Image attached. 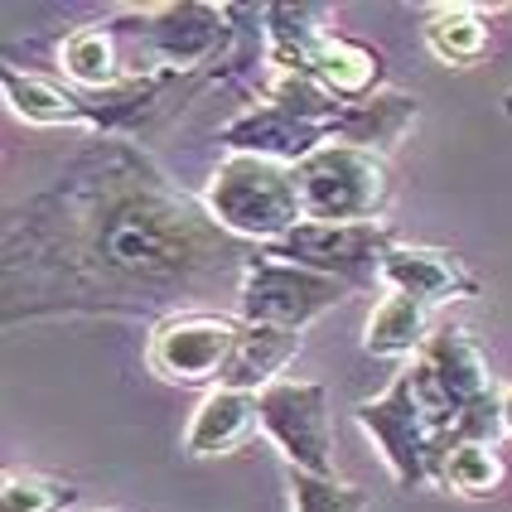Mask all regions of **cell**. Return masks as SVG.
<instances>
[{
  "label": "cell",
  "instance_id": "cell-22",
  "mask_svg": "<svg viewBox=\"0 0 512 512\" xmlns=\"http://www.w3.org/2000/svg\"><path fill=\"white\" fill-rule=\"evenodd\" d=\"M290 503L295 512H368V493L339 484V479H314V474L290 469Z\"/></svg>",
  "mask_w": 512,
  "mask_h": 512
},
{
  "label": "cell",
  "instance_id": "cell-3",
  "mask_svg": "<svg viewBox=\"0 0 512 512\" xmlns=\"http://www.w3.org/2000/svg\"><path fill=\"white\" fill-rule=\"evenodd\" d=\"M295 189L305 223H377L392 199L387 160L339 141H324L310 160L295 165Z\"/></svg>",
  "mask_w": 512,
  "mask_h": 512
},
{
  "label": "cell",
  "instance_id": "cell-7",
  "mask_svg": "<svg viewBox=\"0 0 512 512\" xmlns=\"http://www.w3.org/2000/svg\"><path fill=\"white\" fill-rule=\"evenodd\" d=\"M353 421L372 435V445L382 450V464L392 469L397 488H426L430 484V450H435V426L430 411L416 397L411 372L401 368L397 382L382 392L377 401H363L353 411Z\"/></svg>",
  "mask_w": 512,
  "mask_h": 512
},
{
  "label": "cell",
  "instance_id": "cell-23",
  "mask_svg": "<svg viewBox=\"0 0 512 512\" xmlns=\"http://www.w3.org/2000/svg\"><path fill=\"white\" fill-rule=\"evenodd\" d=\"M73 503V488L44 474H5L0 512H63Z\"/></svg>",
  "mask_w": 512,
  "mask_h": 512
},
{
  "label": "cell",
  "instance_id": "cell-17",
  "mask_svg": "<svg viewBox=\"0 0 512 512\" xmlns=\"http://www.w3.org/2000/svg\"><path fill=\"white\" fill-rule=\"evenodd\" d=\"M58 68L87 92H107L121 83V49H116L107 25H83L73 29L58 49Z\"/></svg>",
  "mask_w": 512,
  "mask_h": 512
},
{
  "label": "cell",
  "instance_id": "cell-13",
  "mask_svg": "<svg viewBox=\"0 0 512 512\" xmlns=\"http://www.w3.org/2000/svg\"><path fill=\"white\" fill-rule=\"evenodd\" d=\"M411 121H416V97H406V92H377V97H363V102H348L343 107V116L329 126V141L387 155Z\"/></svg>",
  "mask_w": 512,
  "mask_h": 512
},
{
  "label": "cell",
  "instance_id": "cell-14",
  "mask_svg": "<svg viewBox=\"0 0 512 512\" xmlns=\"http://www.w3.org/2000/svg\"><path fill=\"white\" fill-rule=\"evenodd\" d=\"M300 353V334L290 329H271V324H242V339H237V353H232L228 372L218 387H232V392H266L271 382H281V368Z\"/></svg>",
  "mask_w": 512,
  "mask_h": 512
},
{
  "label": "cell",
  "instance_id": "cell-11",
  "mask_svg": "<svg viewBox=\"0 0 512 512\" xmlns=\"http://www.w3.org/2000/svg\"><path fill=\"white\" fill-rule=\"evenodd\" d=\"M416 358L435 372V382L445 387V397L459 406V416H464L474 401L493 397V372H488L479 343L469 339L464 329H435Z\"/></svg>",
  "mask_w": 512,
  "mask_h": 512
},
{
  "label": "cell",
  "instance_id": "cell-18",
  "mask_svg": "<svg viewBox=\"0 0 512 512\" xmlns=\"http://www.w3.org/2000/svg\"><path fill=\"white\" fill-rule=\"evenodd\" d=\"M266 102L281 107L285 116H295V121H305V126H319V131H329L343 116V107H348V102L334 97L314 73H271Z\"/></svg>",
  "mask_w": 512,
  "mask_h": 512
},
{
  "label": "cell",
  "instance_id": "cell-5",
  "mask_svg": "<svg viewBox=\"0 0 512 512\" xmlns=\"http://www.w3.org/2000/svg\"><path fill=\"white\" fill-rule=\"evenodd\" d=\"M256 421L295 474L334 479V426L324 382H271L266 392H256Z\"/></svg>",
  "mask_w": 512,
  "mask_h": 512
},
{
  "label": "cell",
  "instance_id": "cell-24",
  "mask_svg": "<svg viewBox=\"0 0 512 512\" xmlns=\"http://www.w3.org/2000/svg\"><path fill=\"white\" fill-rule=\"evenodd\" d=\"M498 406H503V430H512V387L498 397Z\"/></svg>",
  "mask_w": 512,
  "mask_h": 512
},
{
  "label": "cell",
  "instance_id": "cell-9",
  "mask_svg": "<svg viewBox=\"0 0 512 512\" xmlns=\"http://www.w3.org/2000/svg\"><path fill=\"white\" fill-rule=\"evenodd\" d=\"M218 141L228 145V155H256V160H276V165H300L310 160L319 145L329 141V131L319 126H305L295 116H285L281 107H252V112L232 116L228 126L218 131Z\"/></svg>",
  "mask_w": 512,
  "mask_h": 512
},
{
  "label": "cell",
  "instance_id": "cell-20",
  "mask_svg": "<svg viewBox=\"0 0 512 512\" xmlns=\"http://www.w3.org/2000/svg\"><path fill=\"white\" fill-rule=\"evenodd\" d=\"M5 97H10V107L34 121V126H68V121H83V102H78V92H63V87L44 83V78H29L20 68H5Z\"/></svg>",
  "mask_w": 512,
  "mask_h": 512
},
{
  "label": "cell",
  "instance_id": "cell-12",
  "mask_svg": "<svg viewBox=\"0 0 512 512\" xmlns=\"http://www.w3.org/2000/svg\"><path fill=\"white\" fill-rule=\"evenodd\" d=\"M256 421V397L252 392H232V387H213L208 397L199 401L194 421L184 430V450L194 459H208V455H228L237 450L247 435H252Z\"/></svg>",
  "mask_w": 512,
  "mask_h": 512
},
{
  "label": "cell",
  "instance_id": "cell-15",
  "mask_svg": "<svg viewBox=\"0 0 512 512\" xmlns=\"http://www.w3.org/2000/svg\"><path fill=\"white\" fill-rule=\"evenodd\" d=\"M426 324H430V310L421 300L411 295H382L377 310L368 314V329H363V348L372 358H411L426 348Z\"/></svg>",
  "mask_w": 512,
  "mask_h": 512
},
{
  "label": "cell",
  "instance_id": "cell-10",
  "mask_svg": "<svg viewBox=\"0 0 512 512\" xmlns=\"http://www.w3.org/2000/svg\"><path fill=\"white\" fill-rule=\"evenodd\" d=\"M382 285L421 300L426 310L445 305V300H464L474 290L469 271L459 266V256L435 252V247H392L387 261H382Z\"/></svg>",
  "mask_w": 512,
  "mask_h": 512
},
{
  "label": "cell",
  "instance_id": "cell-1",
  "mask_svg": "<svg viewBox=\"0 0 512 512\" xmlns=\"http://www.w3.org/2000/svg\"><path fill=\"white\" fill-rule=\"evenodd\" d=\"M49 228H63L73 281L92 295H126V305H155L165 290L223 271L232 252L213 213L165 184L145 155L121 141H97L78 160V174L39 203Z\"/></svg>",
  "mask_w": 512,
  "mask_h": 512
},
{
  "label": "cell",
  "instance_id": "cell-6",
  "mask_svg": "<svg viewBox=\"0 0 512 512\" xmlns=\"http://www.w3.org/2000/svg\"><path fill=\"white\" fill-rule=\"evenodd\" d=\"M392 228L377 218V223H300L290 228L281 242L261 247V252L295 261V266H310L319 276H334L343 285H368L382 281V261L392 252Z\"/></svg>",
  "mask_w": 512,
  "mask_h": 512
},
{
  "label": "cell",
  "instance_id": "cell-8",
  "mask_svg": "<svg viewBox=\"0 0 512 512\" xmlns=\"http://www.w3.org/2000/svg\"><path fill=\"white\" fill-rule=\"evenodd\" d=\"M242 324L223 314H179L150 334V368L170 382H223Z\"/></svg>",
  "mask_w": 512,
  "mask_h": 512
},
{
  "label": "cell",
  "instance_id": "cell-16",
  "mask_svg": "<svg viewBox=\"0 0 512 512\" xmlns=\"http://www.w3.org/2000/svg\"><path fill=\"white\" fill-rule=\"evenodd\" d=\"M310 73L329 87L334 97L348 102V97H363V92L377 83L382 58H377V49H368V44H353V39H343V34H324L310 58Z\"/></svg>",
  "mask_w": 512,
  "mask_h": 512
},
{
  "label": "cell",
  "instance_id": "cell-19",
  "mask_svg": "<svg viewBox=\"0 0 512 512\" xmlns=\"http://www.w3.org/2000/svg\"><path fill=\"white\" fill-rule=\"evenodd\" d=\"M426 49L440 63H474V58L488 49V25L479 10H469V5H450V10H435L426 20Z\"/></svg>",
  "mask_w": 512,
  "mask_h": 512
},
{
  "label": "cell",
  "instance_id": "cell-2",
  "mask_svg": "<svg viewBox=\"0 0 512 512\" xmlns=\"http://www.w3.org/2000/svg\"><path fill=\"white\" fill-rule=\"evenodd\" d=\"M203 208L228 237H252L266 247L305 223L295 170L276 160H256V155H228L203 189Z\"/></svg>",
  "mask_w": 512,
  "mask_h": 512
},
{
  "label": "cell",
  "instance_id": "cell-21",
  "mask_svg": "<svg viewBox=\"0 0 512 512\" xmlns=\"http://www.w3.org/2000/svg\"><path fill=\"white\" fill-rule=\"evenodd\" d=\"M435 484L455 488L464 498H488L503 484V459L493 455V445H455L435 464Z\"/></svg>",
  "mask_w": 512,
  "mask_h": 512
},
{
  "label": "cell",
  "instance_id": "cell-4",
  "mask_svg": "<svg viewBox=\"0 0 512 512\" xmlns=\"http://www.w3.org/2000/svg\"><path fill=\"white\" fill-rule=\"evenodd\" d=\"M343 295H348V285L334 276H319L310 266L281 261L271 252H252L242 261L237 314H242V324H271V329L300 334L310 319L334 310Z\"/></svg>",
  "mask_w": 512,
  "mask_h": 512
}]
</instances>
